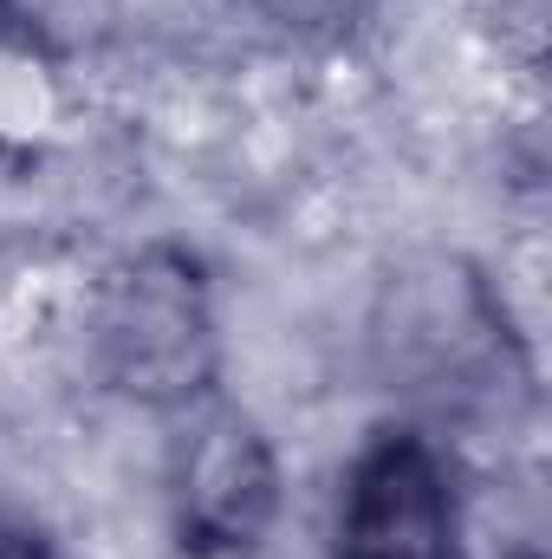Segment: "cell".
Returning a JSON list of instances; mask_svg holds the SVG:
<instances>
[{"mask_svg": "<svg viewBox=\"0 0 552 559\" xmlns=\"http://www.w3.org/2000/svg\"><path fill=\"white\" fill-rule=\"evenodd\" d=\"M98 365L118 391L143 404H195L215 378V312L195 261L137 254L105 280L92 312Z\"/></svg>", "mask_w": 552, "mask_h": 559, "instance_id": "1", "label": "cell"}, {"mask_svg": "<svg viewBox=\"0 0 552 559\" xmlns=\"http://www.w3.org/2000/svg\"><path fill=\"white\" fill-rule=\"evenodd\" d=\"M169 508L182 554L241 559L279 508V462L261 423L235 404L195 397L169 449Z\"/></svg>", "mask_w": 552, "mask_h": 559, "instance_id": "2", "label": "cell"}, {"mask_svg": "<svg viewBox=\"0 0 552 559\" xmlns=\"http://www.w3.org/2000/svg\"><path fill=\"white\" fill-rule=\"evenodd\" d=\"M332 559H455V481L422 436L384 429L351 462Z\"/></svg>", "mask_w": 552, "mask_h": 559, "instance_id": "3", "label": "cell"}, {"mask_svg": "<svg viewBox=\"0 0 552 559\" xmlns=\"http://www.w3.org/2000/svg\"><path fill=\"white\" fill-rule=\"evenodd\" d=\"M261 13H274L279 26H299V33H312V26H338V20H351V7L358 0H254Z\"/></svg>", "mask_w": 552, "mask_h": 559, "instance_id": "4", "label": "cell"}, {"mask_svg": "<svg viewBox=\"0 0 552 559\" xmlns=\"http://www.w3.org/2000/svg\"><path fill=\"white\" fill-rule=\"evenodd\" d=\"M0 559H52L26 527H13V521H0Z\"/></svg>", "mask_w": 552, "mask_h": 559, "instance_id": "5", "label": "cell"}, {"mask_svg": "<svg viewBox=\"0 0 552 559\" xmlns=\"http://www.w3.org/2000/svg\"><path fill=\"white\" fill-rule=\"evenodd\" d=\"M520 559H533V554H520Z\"/></svg>", "mask_w": 552, "mask_h": 559, "instance_id": "6", "label": "cell"}]
</instances>
